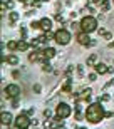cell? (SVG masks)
I'll list each match as a JSON object with an SVG mask.
<instances>
[{
	"mask_svg": "<svg viewBox=\"0 0 114 129\" xmlns=\"http://www.w3.org/2000/svg\"><path fill=\"white\" fill-rule=\"evenodd\" d=\"M102 117H106V112H104V107H102L99 102H94V104L87 106V109H86V119L89 121L91 124L101 122Z\"/></svg>",
	"mask_w": 114,
	"mask_h": 129,
	"instance_id": "obj_1",
	"label": "cell"
},
{
	"mask_svg": "<svg viewBox=\"0 0 114 129\" xmlns=\"http://www.w3.org/2000/svg\"><path fill=\"white\" fill-rule=\"evenodd\" d=\"M79 27H81L82 32H94V30H97V20L92 17V15H86L84 19L81 20V24H79Z\"/></svg>",
	"mask_w": 114,
	"mask_h": 129,
	"instance_id": "obj_2",
	"label": "cell"
},
{
	"mask_svg": "<svg viewBox=\"0 0 114 129\" xmlns=\"http://www.w3.org/2000/svg\"><path fill=\"white\" fill-rule=\"evenodd\" d=\"M14 124H15V127H17V129H27L28 126L32 124V119H30V116H28V114L22 112V114H19L17 117H15Z\"/></svg>",
	"mask_w": 114,
	"mask_h": 129,
	"instance_id": "obj_3",
	"label": "cell"
},
{
	"mask_svg": "<svg viewBox=\"0 0 114 129\" xmlns=\"http://www.w3.org/2000/svg\"><path fill=\"white\" fill-rule=\"evenodd\" d=\"M54 40H55L59 45H67V44L71 42V34H69V30H66V29H59L55 32Z\"/></svg>",
	"mask_w": 114,
	"mask_h": 129,
	"instance_id": "obj_4",
	"label": "cell"
},
{
	"mask_svg": "<svg viewBox=\"0 0 114 129\" xmlns=\"http://www.w3.org/2000/svg\"><path fill=\"white\" fill-rule=\"evenodd\" d=\"M55 116L57 117H62V119H66L71 116V106L66 104V102H59L55 107Z\"/></svg>",
	"mask_w": 114,
	"mask_h": 129,
	"instance_id": "obj_5",
	"label": "cell"
},
{
	"mask_svg": "<svg viewBox=\"0 0 114 129\" xmlns=\"http://www.w3.org/2000/svg\"><path fill=\"white\" fill-rule=\"evenodd\" d=\"M5 92V97H9V99H17L20 97V87L17 84H9V86L4 89Z\"/></svg>",
	"mask_w": 114,
	"mask_h": 129,
	"instance_id": "obj_6",
	"label": "cell"
},
{
	"mask_svg": "<svg viewBox=\"0 0 114 129\" xmlns=\"http://www.w3.org/2000/svg\"><path fill=\"white\" fill-rule=\"evenodd\" d=\"M77 42H79V44H81V45H89V40H91V39H89V34H87V32H82V30H81V32H79V34H77Z\"/></svg>",
	"mask_w": 114,
	"mask_h": 129,
	"instance_id": "obj_7",
	"label": "cell"
},
{
	"mask_svg": "<svg viewBox=\"0 0 114 129\" xmlns=\"http://www.w3.org/2000/svg\"><path fill=\"white\" fill-rule=\"evenodd\" d=\"M2 124L4 126H9L10 127V124H12V121H14V117H12V114L10 112H7V111H2Z\"/></svg>",
	"mask_w": 114,
	"mask_h": 129,
	"instance_id": "obj_8",
	"label": "cell"
},
{
	"mask_svg": "<svg viewBox=\"0 0 114 129\" xmlns=\"http://www.w3.org/2000/svg\"><path fill=\"white\" fill-rule=\"evenodd\" d=\"M40 27H42V30L49 32V30L52 29V20L47 19V17H45V19H42V20H40Z\"/></svg>",
	"mask_w": 114,
	"mask_h": 129,
	"instance_id": "obj_9",
	"label": "cell"
},
{
	"mask_svg": "<svg viewBox=\"0 0 114 129\" xmlns=\"http://www.w3.org/2000/svg\"><path fill=\"white\" fill-rule=\"evenodd\" d=\"M96 64H97V54H91L89 57H87V60H86V66L87 67H94Z\"/></svg>",
	"mask_w": 114,
	"mask_h": 129,
	"instance_id": "obj_10",
	"label": "cell"
},
{
	"mask_svg": "<svg viewBox=\"0 0 114 129\" xmlns=\"http://www.w3.org/2000/svg\"><path fill=\"white\" fill-rule=\"evenodd\" d=\"M94 71L96 72H97V74H106V72H107V71H109V67H107V66H106V64H96V66H94Z\"/></svg>",
	"mask_w": 114,
	"mask_h": 129,
	"instance_id": "obj_11",
	"label": "cell"
},
{
	"mask_svg": "<svg viewBox=\"0 0 114 129\" xmlns=\"http://www.w3.org/2000/svg\"><path fill=\"white\" fill-rule=\"evenodd\" d=\"M20 19V15H19V12H15V10H12L9 14V20H10V24H15L17 20Z\"/></svg>",
	"mask_w": 114,
	"mask_h": 129,
	"instance_id": "obj_12",
	"label": "cell"
},
{
	"mask_svg": "<svg viewBox=\"0 0 114 129\" xmlns=\"http://www.w3.org/2000/svg\"><path fill=\"white\" fill-rule=\"evenodd\" d=\"M7 62H9L10 66H17V64H19L20 60H19V57H17L15 54H10L9 57H7Z\"/></svg>",
	"mask_w": 114,
	"mask_h": 129,
	"instance_id": "obj_13",
	"label": "cell"
},
{
	"mask_svg": "<svg viewBox=\"0 0 114 129\" xmlns=\"http://www.w3.org/2000/svg\"><path fill=\"white\" fill-rule=\"evenodd\" d=\"M7 47H9V50H19V42L17 40H9Z\"/></svg>",
	"mask_w": 114,
	"mask_h": 129,
	"instance_id": "obj_14",
	"label": "cell"
},
{
	"mask_svg": "<svg viewBox=\"0 0 114 129\" xmlns=\"http://www.w3.org/2000/svg\"><path fill=\"white\" fill-rule=\"evenodd\" d=\"M109 9H111L109 0H102V2H101V12H107Z\"/></svg>",
	"mask_w": 114,
	"mask_h": 129,
	"instance_id": "obj_15",
	"label": "cell"
},
{
	"mask_svg": "<svg viewBox=\"0 0 114 129\" xmlns=\"http://www.w3.org/2000/svg\"><path fill=\"white\" fill-rule=\"evenodd\" d=\"M55 49H54V47H47V49H45V55H47V57L49 59H52V57H55Z\"/></svg>",
	"mask_w": 114,
	"mask_h": 129,
	"instance_id": "obj_16",
	"label": "cell"
},
{
	"mask_svg": "<svg viewBox=\"0 0 114 129\" xmlns=\"http://www.w3.org/2000/svg\"><path fill=\"white\" fill-rule=\"evenodd\" d=\"M28 49V44L25 42V40H20L19 42V50H27Z\"/></svg>",
	"mask_w": 114,
	"mask_h": 129,
	"instance_id": "obj_17",
	"label": "cell"
},
{
	"mask_svg": "<svg viewBox=\"0 0 114 129\" xmlns=\"http://www.w3.org/2000/svg\"><path fill=\"white\" fill-rule=\"evenodd\" d=\"M28 60H30V62H37V49H35L30 55H28Z\"/></svg>",
	"mask_w": 114,
	"mask_h": 129,
	"instance_id": "obj_18",
	"label": "cell"
},
{
	"mask_svg": "<svg viewBox=\"0 0 114 129\" xmlns=\"http://www.w3.org/2000/svg\"><path fill=\"white\" fill-rule=\"evenodd\" d=\"M30 27H32L34 30H37V29H42V27H40V20H39V22H35V20H34L32 24H30Z\"/></svg>",
	"mask_w": 114,
	"mask_h": 129,
	"instance_id": "obj_19",
	"label": "cell"
},
{
	"mask_svg": "<svg viewBox=\"0 0 114 129\" xmlns=\"http://www.w3.org/2000/svg\"><path fill=\"white\" fill-rule=\"evenodd\" d=\"M76 71H77V76H84V66H77L76 67Z\"/></svg>",
	"mask_w": 114,
	"mask_h": 129,
	"instance_id": "obj_20",
	"label": "cell"
},
{
	"mask_svg": "<svg viewBox=\"0 0 114 129\" xmlns=\"http://www.w3.org/2000/svg\"><path fill=\"white\" fill-rule=\"evenodd\" d=\"M87 79H89L91 82H94L96 79H97V72H92V74H89V76H87Z\"/></svg>",
	"mask_w": 114,
	"mask_h": 129,
	"instance_id": "obj_21",
	"label": "cell"
},
{
	"mask_svg": "<svg viewBox=\"0 0 114 129\" xmlns=\"http://www.w3.org/2000/svg\"><path fill=\"white\" fill-rule=\"evenodd\" d=\"M42 69H44V72H50V71H52V66H50L49 62H45V64H44V67H42Z\"/></svg>",
	"mask_w": 114,
	"mask_h": 129,
	"instance_id": "obj_22",
	"label": "cell"
},
{
	"mask_svg": "<svg viewBox=\"0 0 114 129\" xmlns=\"http://www.w3.org/2000/svg\"><path fill=\"white\" fill-rule=\"evenodd\" d=\"M4 4H5V7H7V9H10V10L14 9V2H12V0H9V2H7V0H5Z\"/></svg>",
	"mask_w": 114,
	"mask_h": 129,
	"instance_id": "obj_23",
	"label": "cell"
},
{
	"mask_svg": "<svg viewBox=\"0 0 114 129\" xmlns=\"http://www.w3.org/2000/svg\"><path fill=\"white\" fill-rule=\"evenodd\" d=\"M102 37H104L106 40H111V39H112V34H111V32H107V30H106V32H104V35H102Z\"/></svg>",
	"mask_w": 114,
	"mask_h": 129,
	"instance_id": "obj_24",
	"label": "cell"
},
{
	"mask_svg": "<svg viewBox=\"0 0 114 129\" xmlns=\"http://www.w3.org/2000/svg\"><path fill=\"white\" fill-rule=\"evenodd\" d=\"M109 99H111V97L107 96V94H102V96H101V99H99V101H101V102H107V101H109Z\"/></svg>",
	"mask_w": 114,
	"mask_h": 129,
	"instance_id": "obj_25",
	"label": "cell"
},
{
	"mask_svg": "<svg viewBox=\"0 0 114 129\" xmlns=\"http://www.w3.org/2000/svg\"><path fill=\"white\" fill-rule=\"evenodd\" d=\"M12 107H14V109L19 107V97H17V99H12Z\"/></svg>",
	"mask_w": 114,
	"mask_h": 129,
	"instance_id": "obj_26",
	"label": "cell"
},
{
	"mask_svg": "<svg viewBox=\"0 0 114 129\" xmlns=\"http://www.w3.org/2000/svg\"><path fill=\"white\" fill-rule=\"evenodd\" d=\"M25 114L34 116V114H35V107H30V109H27V111H25Z\"/></svg>",
	"mask_w": 114,
	"mask_h": 129,
	"instance_id": "obj_27",
	"label": "cell"
},
{
	"mask_svg": "<svg viewBox=\"0 0 114 129\" xmlns=\"http://www.w3.org/2000/svg\"><path fill=\"white\" fill-rule=\"evenodd\" d=\"M40 91H42V87H40V84H35V86H34V92H37V94H39Z\"/></svg>",
	"mask_w": 114,
	"mask_h": 129,
	"instance_id": "obj_28",
	"label": "cell"
},
{
	"mask_svg": "<svg viewBox=\"0 0 114 129\" xmlns=\"http://www.w3.org/2000/svg\"><path fill=\"white\" fill-rule=\"evenodd\" d=\"M44 116H45L47 119H50V116H52V112H50L49 109H45V111H44Z\"/></svg>",
	"mask_w": 114,
	"mask_h": 129,
	"instance_id": "obj_29",
	"label": "cell"
},
{
	"mask_svg": "<svg viewBox=\"0 0 114 129\" xmlns=\"http://www.w3.org/2000/svg\"><path fill=\"white\" fill-rule=\"evenodd\" d=\"M20 35H22V37L27 35V29H25V27H20Z\"/></svg>",
	"mask_w": 114,
	"mask_h": 129,
	"instance_id": "obj_30",
	"label": "cell"
},
{
	"mask_svg": "<svg viewBox=\"0 0 114 129\" xmlns=\"http://www.w3.org/2000/svg\"><path fill=\"white\" fill-rule=\"evenodd\" d=\"M55 20L57 22H64V17H62L61 14H55Z\"/></svg>",
	"mask_w": 114,
	"mask_h": 129,
	"instance_id": "obj_31",
	"label": "cell"
},
{
	"mask_svg": "<svg viewBox=\"0 0 114 129\" xmlns=\"http://www.w3.org/2000/svg\"><path fill=\"white\" fill-rule=\"evenodd\" d=\"M12 76H14V77H15V79H17V77H19V76H20V72H19V71H14V72H12Z\"/></svg>",
	"mask_w": 114,
	"mask_h": 129,
	"instance_id": "obj_32",
	"label": "cell"
},
{
	"mask_svg": "<svg viewBox=\"0 0 114 129\" xmlns=\"http://www.w3.org/2000/svg\"><path fill=\"white\" fill-rule=\"evenodd\" d=\"M76 119H77V121L82 119V114H81V112H76Z\"/></svg>",
	"mask_w": 114,
	"mask_h": 129,
	"instance_id": "obj_33",
	"label": "cell"
},
{
	"mask_svg": "<svg viewBox=\"0 0 114 129\" xmlns=\"http://www.w3.org/2000/svg\"><path fill=\"white\" fill-rule=\"evenodd\" d=\"M111 86H114V79H111V81L106 84V87H111Z\"/></svg>",
	"mask_w": 114,
	"mask_h": 129,
	"instance_id": "obj_34",
	"label": "cell"
},
{
	"mask_svg": "<svg viewBox=\"0 0 114 129\" xmlns=\"http://www.w3.org/2000/svg\"><path fill=\"white\" fill-rule=\"evenodd\" d=\"M34 14H35L34 10H28V12H25V15H27V17H30V15H34Z\"/></svg>",
	"mask_w": 114,
	"mask_h": 129,
	"instance_id": "obj_35",
	"label": "cell"
},
{
	"mask_svg": "<svg viewBox=\"0 0 114 129\" xmlns=\"http://www.w3.org/2000/svg\"><path fill=\"white\" fill-rule=\"evenodd\" d=\"M97 32H99V35H104L106 30H104V29H97Z\"/></svg>",
	"mask_w": 114,
	"mask_h": 129,
	"instance_id": "obj_36",
	"label": "cell"
},
{
	"mask_svg": "<svg viewBox=\"0 0 114 129\" xmlns=\"http://www.w3.org/2000/svg\"><path fill=\"white\" fill-rule=\"evenodd\" d=\"M109 47H111V49H114V42H111V44H109Z\"/></svg>",
	"mask_w": 114,
	"mask_h": 129,
	"instance_id": "obj_37",
	"label": "cell"
},
{
	"mask_svg": "<svg viewBox=\"0 0 114 129\" xmlns=\"http://www.w3.org/2000/svg\"><path fill=\"white\" fill-rule=\"evenodd\" d=\"M17 2H20V4H25V2H27V0H17Z\"/></svg>",
	"mask_w": 114,
	"mask_h": 129,
	"instance_id": "obj_38",
	"label": "cell"
},
{
	"mask_svg": "<svg viewBox=\"0 0 114 129\" xmlns=\"http://www.w3.org/2000/svg\"><path fill=\"white\" fill-rule=\"evenodd\" d=\"M112 64H114V60H112Z\"/></svg>",
	"mask_w": 114,
	"mask_h": 129,
	"instance_id": "obj_39",
	"label": "cell"
}]
</instances>
